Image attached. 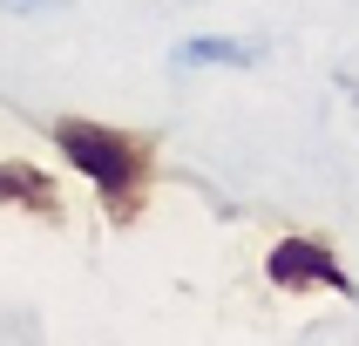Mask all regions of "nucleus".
Here are the masks:
<instances>
[{"label":"nucleus","mask_w":359,"mask_h":346,"mask_svg":"<svg viewBox=\"0 0 359 346\" xmlns=\"http://www.w3.org/2000/svg\"><path fill=\"white\" fill-rule=\"evenodd\" d=\"M48 142L61 149V163L88 177L102 218L129 231V224L149 211V190H156V157L136 129H116V122H95V116H55L48 122Z\"/></svg>","instance_id":"obj_1"},{"label":"nucleus","mask_w":359,"mask_h":346,"mask_svg":"<svg viewBox=\"0 0 359 346\" xmlns=\"http://www.w3.org/2000/svg\"><path fill=\"white\" fill-rule=\"evenodd\" d=\"M264 279L278 285V292H339V299H359L353 272L339 265L332 238H312V231H292L264 251Z\"/></svg>","instance_id":"obj_2"},{"label":"nucleus","mask_w":359,"mask_h":346,"mask_svg":"<svg viewBox=\"0 0 359 346\" xmlns=\"http://www.w3.org/2000/svg\"><path fill=\"white\" fill-rule=\"evenodd\" d=\"M0 211H20V218H41V224H68V197H61L55 170L20 163V157H0Z\"/></svg>","instance_id":"obj_3"},{"label":"nucleus","mask_w":359,"mask_h":346,"mask_svg":"<svg viewBox=\"0 0 359 346\" xmlns=\"http://www.w3.org/2000/svg\"><path fill=\"white\" fill-rule=\"evenodd\" d=\"M271 55L264 41H244V34H190L170 48V68H258Z\"/></svg>","instance_id":"obj_4"},{"label":"nucleus","mask_w":359,"mask_h":346,"mask_svg":"<svg viewBox=\"0 0 359 346\" xmlns=\"http://www.w3.org/2000/svg\"><path fill=\"white\" fill-rule=\"evenodd\" d=\"M0 14H20V20H34V14H68V0H0Z\"/></svg>","instance_id":"obj_5"},{"label":"nucleus","mask_w":359,"mask_h":346,"mask_svg":"<svg viewBox=\"0 0 359 346\" xmlns=\"http://www.w3.org/2000/svg\"><path fill=\"white\" fill-rule=\"evenodd\" d=\"M339 95L353 102V122H359V68H339Z\"/></svg>","instance_id":"obj_6"}]
</instances>
